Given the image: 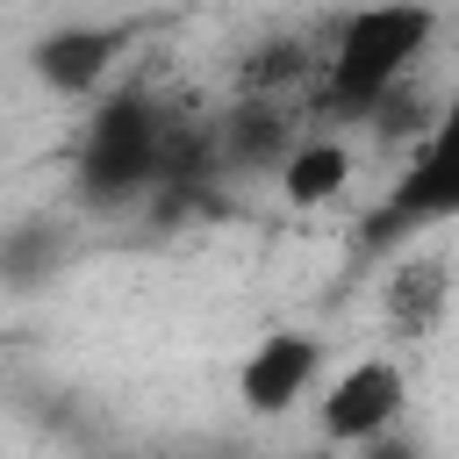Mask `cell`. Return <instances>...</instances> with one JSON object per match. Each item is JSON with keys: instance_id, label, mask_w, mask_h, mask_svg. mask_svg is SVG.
I'll use <instances>...</instances> for the list:
<instances>
[{"instance_id": "7", "label": "cell", "mask_w": 459, "mask_h": 459, "mask_svg": "<svg viewBox=\"0 0 459 459\" xmlns=\"http://www.w3.org/2000/svg\"><path fill=\"white\" fill-rule=\"evenodd\" d=\"M423 186L430 194H445V201H459V100L430 122V136H423Z\"/></svg>"}, {"instance_id": "6", "label": "cell", "mask_w": 459, "mask_h": 459, "mask_svg": "<svg viewBox=\"0 0 459 459\" xmlns=\"http://www.w3.org/2000/svg\"><path fill=\"white\" fill-rule=\"evenodd\" d=\"M452 273H445V258L437 251H416V258H402L394 273H387V323L402 330V337H423L437 316H445V301H452V287H445Z\"/></svg>"}, {"instance_id": "1", "label": "cell", "mask_w": 459, "mask_h": 459, "mask_svg": "<svg viewBox=\"0 0 459 459\" xmlns=\"http://www.w3.org/2000/svg\"><path fill=\"white\" fill-rule=\"evenodd\" d=\"M430 36H437V7L430 0H366L330 29L316 72H323L337 108L380 115L416 79V65L430 57Z\"/></svg>"}, {"instance_id": "2", "label": "cell", "mask_w": 459, "mask_h": 459, "mask_svg": "<svg viewBox=\"0 0 459 459\" xmlns=\"http://www.w3.org/2000/svg\"><path fill=\"white\" fill-rule=\"evenodd\" d=\"M402 409H409V373H402V359H387V351H359L351 366H337V373L316 387V423H323V437H330V445H351V452L387 445L394 423H402Z\"/></svg>"}, {"instance_id": "4", "label": "cell", "mask_w": 459, "mask_h": 459, "mask_svg": "<svg viewBox=\"0 0 459 459\" xmlns=\"http://www.w3.org/2000/svg\"><path fill=\"white\" fill-rule=\"evenodd\" d=\"M316 387H323V337H316V330H294V323H287V330H265V337L244 351V366H237V402H244V416H258V423L301 409Z\"/></svg>"}, {"instance_id": "5", "label": "cell", "mask_w": 459, "mask_h": 459, "mask_svg": "<svg viewBox=\"0 0 459 459\" xmlns=\"http://www.w3.org/2000/svg\"><path fill=\"white\" fill-rule=\"evenodd\" d=\"M344 186H351V143H337V136H294V151L280 158L287 208H330Z\"/></svg>"}, {"instance_id": "3", "label": "cell", "mask_w": 459, "mask_h": 459, "mask_svg": "<svg viewBox=\"0 0 459 459\" xmlns=\"http://www.w3.org/2000/svg\"><path fill=\"white\" fill-rule=\"evenodd\" d=\"M86 179L93 186H143L172 165V115H158L143 93H115L86 129Z\"/></svg>"}]
</instances>
